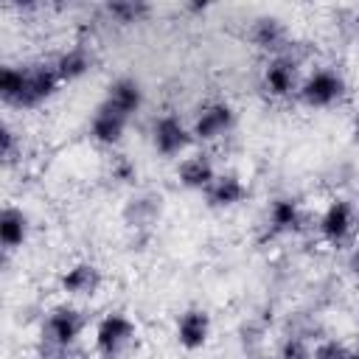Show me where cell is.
<instances>
[{
  "instance_id": "6da1fadb",
  "label": "cell",
  "mask_w": 359,
  "mask_h": 359,
  "mask_svg": "<svg viewBox=\"0 0 359 359\" xmlns=\"http://www.w3.org/2000/svg\"><path fill=\"white\" fill-rule=\"evenodd\" d=\"M137 328H135V320L126 317L123 311H109L98 320L95 325V351L104 356V359H115L132 339H135Z\"/></svg>"
},
{
  "instance_id": "7a4b0ae2",
  "label": "cell",
  "mask_w": 359,
  "mask_h": 359,
  "mask_svg": "<svg viewBox=\"0 0 359 359\" xmlns=\"http://www.w3.org/2000/svg\"><path fill=\"white\" fill-rule=\"evenodd\" d=\"M62 79L56 73L53 65H25L22 67V93L17 98V109H34L39 104H45L56 90H59Z\"/></svg>"
},
{
  "instance_id": "3957f363",
  "label": "cell",
  "mask_w": 359,
  "mask_h": 359,
  "mask_svg": "<svg viewBox=\"0 0 359 359\" xmlns=\"http://www.w3.org/2000/svg\"><path fill=\"white\" fill-rule=\"evenodd\" d=\"M345 93V79L331 70V67H317L314 73H309V79L300 87V101L311 109H325L331 104H337Z\"/></svg>"
},
{
  "instance_id": "277c9868",
  "label": "cell",
  "mask_w": 359,
  "mask_h": 359,
  "mask_svg": "<svg viewBox=\"0 0 359 359\" xmlns=\"http://www.w3.org/2000/svg\"><path fill=\"white\" fill-rule=\"evenodd\" d=\"M81 328H84V317H81L79 309H73V306H56V309L48 311L45 337L56 348H70L79 339Z\"/></svg>"
},
{
  "instance_id": "5b68a950",
  "label": "cell",
  "mask_w": 359,
  "mask_h": 359,
  "mask_svg": "<svg viewBox=\"0 0 359 359\" xmlns=\"http://www.w3.org/2000/svg\"><path fill=\"white\" fill-rule=\"evenodd\" d=\"M151 140H154V149L163 154V157H177V154H182L188 146H191V140H194V135H191V129H185V123L177 118V115H160L157 121H154V129H151Z\"/></svg>"
},
{
  "instance_id": "8992f818",
  "label": "cell",
  "mask_w": 359,
  "mask_h": 359,
  "mask_svg": "<svg viewBox=\"0 0 359 359\" xmlns=\"http://www.w3.org/2000/svg\"><path fill=\"white\" fill-rule=\"evenodd\" d=\"M233 123H236L233 107L224 104V101H213V104H208V107L199 109V115H196V121L191 126V135L196 140H216L224 132H230Z\"/></svg>"
},
{
  "instance_id": "52a82bcc",
  "label": "cell",
  "mask_w": 359,
  "mask_h": 359,
  "mask_svg": "<svg viewBox=\"0 0 359 359\" xmlns=\"http://www.w3.org/2000/svg\"><path fill=\"white\" fill-rule=\"evenodd\" d=\"M353 230V205L348 199H334L320 216V236L328 244H342Z\"/></svg>"
},
{
  "instance_id": "ba28073f",
  "label": "cell",
  "mask_w": 359,
  "mask_h": 359,
  "mask_svg": "<svg viewBox=\"0 0 359 359\" xmlns=\"http://www.w3.org/2000/svg\"><path fill=\"white\" fill-rule=\"evenodd\" d=\"M210 337V314L205 309H185L177 317V342L185 351H199Z\"/></svg>"
},
{
  "instance_id": "9c48e42d",
  "label": "cell",
  "mask_w": 359,
  "mask_h": 359,
  "mask_svg": "<svg viewBox=\"0 0 359 359\" xmlns=\"http://www.w3.org/2000/svg\"><path fill=\"white\" fill-rule=\"evenodd\" d=\"M126 123H129V118H123L121 112H115L112 107H107L101 101L93 112V121H90V137L101 146H115V143H121Z\"/></svg>"
},
{
  "instance_id": "30bf717a",
  "label": "cell",
  "mask_w": 359,
  "mask_h": 359,
  "mask_svg": "<svg viewBox=\"0 0 359 359\" xmlns=\"http://www.w3.org/2000/svg\"><path fill=\"white\" fill-rule=\"evenodd\" d=\"M104 104L112 107L115 112H121L123 118H132V115L143 107V90H140V84H137L135 79L121 76V79H115V81L107 87Z\"/></svg>"
},
{
  "instance_id": "8fae6325",
  "label": "cell",
  "mask_w": 359,
  "mask_h": 359,
  "mask_svg": "<svg viewBox=\"0 0 359 359\" xmlns=\"http://www.w3.org/2000/svg\"><path fill=\"white\" fill-rule=\"evenodd\" d=\"M247 194H250L247 182H244L238 174H233V171H227V174H216V180H213L210 188L205 191L210 208H233V205L244 202Z\"/></svg>"
},
{
  "instance_id": "7c38bea8",
  "label": "cell",
  "mask_w": 359,
  "mask_h": 359,
  "mask_svg": "<svg viewBox=\"0 0 359 359\" xmlns=\"http://www.w3.org/2000/svg\"><path fill=\"white\" fill-rule=\"evenodd\" d=\"M177 177H180V182H182L185 188H191V191H208L210 182L216 180V168H213V163L208 160V154H191V157H185V160L180 163Z\"/></svg>"
},
{
  "instance_id": "4fadbf2b",
  "label": "cell",
  "mask_w": 359,
  "mask_h": 359,
  "mask_svg": "<svg viewBox=\"0 0 359 359\" xmlns=\"http://www.w3.org/2000/svg\"><path fill=\"white\" fill-rule=\"evenodd\" d=\"M294 79H297V70H294V62L278 56L272 59L266 67H264V87L269 95L275 98H286L292 90H294Z\"/></svg>"
},
{
  "instance_id": "5bb4252c",
  "label": "cell",
  "mask_w": 359,
  "mask_h": 359,
  "mask_svg": "<svg viewBox=\"0 0 359 359\" xmlns=\"http://www.w3.org/2000/svg\"><path fill=\"white\" fill-rule=\"evenodd\" d=\"M62 289L67 294H93L101 283V272L95 269V264H87V261H79L73 266H67L59 278Z\"/></svg>"
},
{
  "instance_id": "9a60e30c",
  "label": "cell",
  "mask_w": 359,
  "mask_h": 359,
  "mask_svg": "<svg viewBox=\"0 0 359 359\" xmlns=\"http://www.w3.org/2000/svg\"><path fill=\"white\" fill-rule=\"evenodd\" d=\"M28 238V216L14 208V205H6L3 208V216H0V241L6 250H17L22 247Z\"/></svg>"
},
{
  "instance_id": "2e32d148",
  "label": "cell",
  "mask_w": 359,
  "mask_h": 359,
  "mask_svg": "<svg viewBox=\"0 0 359 359\" xmlns=\"http://www.w3.org/2000/svg\"><path fill=\"white\" fill-rule=\"evenodd\" d=\"M303 224V213H300V205L297 199L292 196H280L269 205V227L272 233H294L300 230Z\"/></svg>"
},
{
  "instance_id": "e0dca14e",
  "label": "cell",
  "mask_w": 359,
  "mask_h": 359,
  "mask_svg": "<svg viewBox=\"0 0 359 359\" xmlns=\"http://www.w3.org/2000/svg\"><path fill=\"white\" fill-rule=\"evenodd\" d=\"M250 36H252V42H255L258 48H264V50H278V48L283 45V39H286V28H283V22H280L278 17H258V20L252 22Z\"/></svg>"
},
{
  "instance_id": "ac0fdd59",
  "label": "cell",
  "mask_w": 359,
  "mask_h": 359,
  "mask_svg": "<svg viewBox=\"0 0 359 359\" xmlns=\"http://www.w3.org/2000/svg\"><path fill=\"white\" fill-rule=\"evenodd\" d=\"M53 67H56L62 84H65V81H76V79H81V76L90 70V53H87L81 45L67 48V50L53 62Z\"/></svg>"
},
{
  "instance_id": "d6986e66",
  "label": "cell",
  "mask_w": 359,
  "mask_h": 359,
  "mask_svg": "<svg viewBox=\"0 0 359 359\" xmlns=\"http://www.w3.org/2000/svg\"><path fill=\"white\" fill-rule=\"evenodd\" d=\"M107 14L115 17L118 22H140L149 14V6L135 0H115V3H107Z\"/></svg>"
},
{
  "instance_id": "ffe728a7",
  "label": "cell",
  "mask_w": 359,
  "mask_h": 359,
  "mask_svg": "<svg viewBox=\"0 0 359 359\" xmlns=\"http://www.w3.org/2000/svg\"><path fill=\"white\" fill-rule=\"evenodd\" d=\"M311 359H351V351L337 339H325L311 351Z\"/></svg>"
},
{
  "instance_id": "44dd1931",
  "label": "cell",
  "mask_w": 359,
  "mask_h": 359,
  "mask_svg": "<svg viewBox=\"0 0 359 359\" xmlns=\"http://www.w3.org/2000/svg\"><path fill=\"white\" fill-rule=\"evenodd\" d=\"M280 359H311V351L300 337H289L280 348Z\"/></svg>"
},
{
  "instance_id": "7402d4cb",
  "label": "cell",
  "mask_w": 359,
  "mask_h": 359,
  "mask_svg": "<svg viewBox=\"0 0 359 359\" xmlns=\"http://www.w3.org/2000/svg\"><path fill=\"white\" fill-rule=\"evenodd\" d=\"M11 146H14V132L11 126H3V157H11Z\"/></svg>"
},
{
  "instance_id": "603a6c76",
  "label": "cell",
  "mask_w": 359,
  "mask_h": 359,
  "mask_svg": "<svg viewBox=\"0 0 359 359\" xmlns=\"http://www.w3.org/2000/svg\"><path fill=\"white\" fill-rule=\"evenodd\" d=\"M115 174H118L121 180H132V177H135V168H132L129 163H118V168H115Z\"/></svg>"
},
{
  "instance_id": "cb8c5ba5",
  "label": "cell",
  "mask_w": 359,
  "mask_h": 359,
  "mask_svg": "<svg viewBox=\"0 0 359 359\" xmlns=\"http://www.w3.org/2000/svg\"><path fill=\"white\" fill-rule=\"evenodd\" d=\"M351 359H359V351H351Z\"/></svg>"
}]
</instances>
